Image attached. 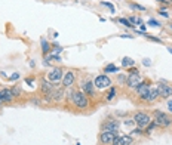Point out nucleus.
<instances>
[{
	"instance_id": "nucleus-46",
	"label": "nucleus",
	"mask_w": 172,
	"mask_h": 145,
	"mask_svg": "<svg viewBox=\"0 0 172 145\" xmlns=\"http://www.w3.org/2000/svg\"><path fill=\"white\" fill-rule=\"evenodd\" d=\"M169 28H171V30H172V24H171V25H169Z\"/></svg>"
},
{
	"instance_id": "nucleus-2",
	"label": "nucleus",
	"mask_w": 172,
	"mask_h": 145,
	"mask_svg": "<svg viewBox=\"0 0 172 145\" xmlns=\"http://www.w3.org/2000/svg\"><path fill=\"white\" fill-rule=\"evenodd\" d=\"M153 120L156 121L157 127H162V129H168V127L172 126V117L169 116V114L160 111V110L153 111Z\"/></svg>"
},
{
	"instance_id": "nucleus-16",
	"label": "nucleus",
	"mask_w": 172,
	"mask_h": 145,
	"mask_svg": "<svg viewBox=\"0 0 172 145\" xmlns=\"http://www.w3.org/2000/svg\"><path fill=\"white\" fill-rule=\"evenodd\" d=\"M55 85H52V83L46 79V80H43L42 81V85H40V90H42V93L43 95H52V92L55 90Z\"/></svg>"
},
{
	"instance_id": "nucleus-28",
	"label": "nucleus",
	"mask_w": 172,
	"mask_h": 145,
	"mask_svg": "<svg viewBox=\"0 0 172 145\" xmlns=\"http://www.w3.org/2000/svg\"><path fill=\"white\" fill-rule=\"evenodd\" d=\"M48 61H56V62H59L61 61V58H59L58 55H46V58H44V62H48Z\"/></svg>"
},
{
	"instance_id": "nucleus-33",
	"label": "nucleus",
	"mask_w": 172,
	"mask_h": 145,
	"mask_svg": "<svg viewBox=\"0 0 172 145\" xmlns=\"http://www.w3.org/2000/svg\"><path fill=\"white\" fill-rule=\"evenodd\" d=\"M101 5H102V6H107L108 9H110V12H111V13H114V12H116V9H114V6L111 5V3H108V2H101Z\"/></svg>"
},
{
	"instance_id": "nucleus-37",
	"label": "nucleus",
	"mask_w": 172,
	"mask_h": 145,
	"mask_svg": "<svg viewBox=\"0 0 172 145\" xmlns=\"http://www.w3.org/2000/svg\"><path fill=\"white\" fill-rule=\"evenodd\" d=\"M18 79H19V73H13L9 77V80H18Z\"/></svg>"
},
{
	"instance_id": "nucleus-9",
	"label": "nucleus",
	"mask_w": 172,
	"mask_h": 145,
	"mask_svg": "<svg viewBox=\"0 0 172 145\" xmlns=\"http://www.w3.org/2000/svg\"><path fill=\"white\" fill-rule=\"evenodd\" d=\"M143 81H144V79L141 77V74H129L128 80H126V85H128L129 89H137Z\"/></svg>"
},
{
	"instance_id": "nucleus-35",
	"label": "nucleus",
	"mask_w": 172,
	"mask_h": 145,
	"mask_svg": "<svg viewBox=\"0 0 172 145\" xmlns=\"http://www.w3.org/2000/svg\"><path fill=\"white\" fill-rule=\"evenodd\" d=\"M159 13H160V17H163V18H169V13H168L166 9H160Z\"/></svg>"
},
{
	"instance_id": "nucleus-11",
	"label": "nucleus",
	"mask_w": 172,
	"mask_h": 145,
	"mask_svg": "<svg viewBox=\"0 0 172 145\" xmlns=\"http://www.w3.org/2000/svg\"><path fill=\"white\" fill-rule=\"evenodd\" d=\"M80 89L82 92L86 93L88 96H94L95 95V86H94V81L91 80H83L80 83Z\"/></svg>"
},
{
	"instance_id": "nucleus-25",
	"label": "nucleus",
	"mask_w": 172,
	"mask_h": 145,
	"mask_svg": "<svg viewBox=\"0 0 172 145\" xmlns=\"http://www.w3.org/2000/svg\"><path fill=\"white\" fill-rule=\"evenodd\" d=\"M128 19H129V22H131V24H132L133 27H135V25H141V24H143V19H141L139 17H129Z\"/></svg>"
},
{
	"instance_id": "nucleus-8",
	"label": "nucleus",
	"mask_w": 172,
	"mask_h": 145,
	"mask_svg": "<svg viewBox=\"0 0 172 145\" xmlns=\"http://www.w3.org/2000/svg\"><path fill=\"white\" fill-rule=\"evenodd\" d=\"M133 142H135V138H132L129 133L128 135H116V138L111 145H132Z\"/></svg>"
},
{
	"instance_id": "nucleus-41",
	"label": "nucleus",
	"mask_w": 172,
	"mask_h": 145,
	"mask_svg": "<svg viewBox=\"0 0 172 145\" xmlns=\"http://www.w3.org/2000/svg\"><path fill=\"white\" fill-rule=\"evenodd\" d=\"M120 37L122 39H133V36H129V34H122Z\"/></svg>"
},
{
	"instance_id": "nucleus-3",
	"label": "nucleus",
	"mask_w": 172,
	"mask_h": 145,
	"mask_svg": "<svg viewBox=\"0 0 172 145\" xmlns=\"http://www.w3.org/2000/svg\"><path fill=\"white\" fill-rule=\"evenodd\" d=\"M133 121H135L137 127H141V129H145L148 124H150V121L153 120L151 116L145 111H137L135 114H133Z\"/></svg>"
},
{
	"instance_id": "nucleus-31",
	"label": "nucleus",
	"mask_w": 172,
	"mask_h": 145,
	"mask_svg": "<svg viewBox=\"0 0 172 145\" xmlns=\"http://www.w3.org/2000/svg\"><path fill=\"white\" fill-rule=\"evenodd\" d=\"M126 80H128V77H126L125 74H117V81L120 83V85H123V83H126Z\"/></svg>"
},
{
	"instance_id": "nucleus-13",
	"label": "nucleus",
	"mask_w": 172,
	"mask_h": 145,
	"mask_svg": "<svg viewBox=\"0 0 172 145\" xmlns=\"http://www.w3.org/2000/svg\"><path fill=\"white\" fill-rule=\"evenodd\" d=\"M157 90H159V95L160 98H169L172 96V85H166V83H159L157 86Z\"/></svg>"
},
{
	"instance_id": "nucleus-48",
	"label": "nucleus",
	"mask_w": 172,
	"mask_h": 145,
	"mask_svg": "<svg viewBox=\"0 0 172 145\" xmlns=\"http://www.w3.org/2000/svg\"><path fill=\"white\" fill-rule=\"evenodd\" d=\"M169 3H172V0H169Z\"/></svg>"
},
{
	"instance_id": "nucleus-39",
	"label": "nucleus",
	"mask_w": 172,
	"mask_h": 145,
	"mask_svg": "<svg viewBox=\"0 0 172 145\" xmlns=\"http://www.w3.org/2000/svg\"><path fill=\"white\" fill-rule=\"evenodd\" d=\"M25 83H27V85H31V86H33V83H34V77H27V79H25Z\"/></svg>"
},
{
	"instance_id": "nucleus-12",
	"label": "nucleus",
	"mask_w": 172,
	"mask_h": 145,
	"mask_svg": "<svg viewBox=\"0 0 172 145\" xmlns=\"http://www.w3.org/2000/svg\"><path fill=\"white\" fill-rule=\"evenodd\" d=\"M114 138H116V133H113V132L101 130V133H100V142L102 145H111L113 141H114Z\"/></svg>"
},
{
	"instance_id": "nucleus-10",
	"label": "nucleus",
	"mask_w": 172,
	"mask_h": 145,
	"mask_svg": "<svg viewBox=\"0 0 172 145\" xmlns=\"http://www.w3.org/2000/svg\"><path fill=\"white\" fill-rule=\"evenodd\" d=\"M74 81H76V73L68 70V71H65L64 73V77H62V87L65 89H68L74 85Z\"/></svg>"
},
{
	"instance_id": "nucleus-32",
	"label": "nucleus",
	"mask_w": 172,
	"mask_h": 145,
	"mask_svg": "<svg viewBox=\"0 0 172 145\" xmlns=\"http://www.w3.org/2000/svg\"><path fill=\"white\" fill-rule=\"evenodd\" d=\"M59 52H62V48L59 46V44H56V43H55V49H52V50H50V53H52V55H58Z\"/></svg>"
},
{
	"instance_id": "nucleus-38",
	"label": "nucleus",
	"mask_w": 172,
	"mask_h": 145,
	"mask_svg": "<svg viewBox=\"0 0 172 145\" xmlns=\"http://www.w3.org/2000/svg\"><path fill=\"white\" fill-rule=\"evenodd\" d=\"M143 65H144V67H150V65H151V62H150V59H148V58L143 59Z\"/></svg>"
},
{
	"instance_id": "nucleus-43",
	"label": "nucleus",
	"mask_w": 172,
	"mask_h": 145,
	"mask_svg": "<svg viewBox=\"0 0 172 145\" xmlns=\"http://www.w3.org/2000/svg\"><path fill=\"white\" fill-rule=\"evenodd\" d=\"M168 110L169 113H172V102H168Z\"/></svg>"
},
{
	"instance_id": "nucleus-42",
	"label": "nucleus",
	"mask_w": 172,
	"mask_h": 145,
	"mask_svg": "<svg viewBox=\"0 0 172 145\" xmlns=\"http://www.w3.org/2000/svg\"><path fill=\"white\" fill-rule=\"evenodd\" d=\"M31 102H33V104H40V99H36V98H34V99H31Z\"/></svg>"
},
{
	"instance_id": "nucleus-17",
	"label": "nucleus",
	"mask_w": 172,
	"mask_h": 145,
	"mask_svg": "<svg viewBox=\"0 0 172 145\" xmlns=\"http://www.w3.org/2000/svg\"><path fill=\"white\" fill-rule=\"evenodd\" d=\"M157 98H160L157 87H150V92H148L147 102H150V104H151V102H154V101H157Z\"/></svg>"
},
{
	"instance_id": "nucleus-1",
	"label": "nucleus",
	"mask_w": 172,
	"mask_h": 145,
	"mask_svg": "<svg viewBox=\"0 0 172 145\" xmlns=\"http://www.w3.org/2000/svg\"><path fill=\"white\" fill-rule=\"evenodd\" d=\"M67 98H68L71 101V104L79 110H88L89 108V96L86 93H83L82 90L73 89V86L68 87V96Z\"/></svg>"
},
{
	"instance_id": "nucleus-5",
	"label": "nucleus",
	"mask_w": 172,
	"mask_h": 145,
	"mask_svg": "<svg viewBox=\"0 0 172 145\" xmlns=\"http://www.w3.org/2000/svg\"><path fill=\"white\" fill-rule=\"evenodd\" d=\"M101 130H107V132H113L116 135H119V130H120V121L116 119H110L106 120L101 124Z\"/></svg>"
},
{
	"instance_id": "nucleus-6",
	"label": "nucleus",
	"mask_w": 172,
	"mask_h": 145,
	"mask_svg": "<svg viewBox=\"0 0 172 145\" xmlns=\"http://www.w3.org/2000/svg\"><path fill=\"white\" fill-rule=\"evenodd\" d=\"M62 77H64V71H62V68H59V67L52 68V70L48 73V75H46V79H48L50 83H58V81H61Z\"/></svg>"
},
{
	"instance_id": "nucleus-18",
	"label": "nucleus",
	"mask_w": 172,
	"mask_h": 145,
	"mask_svg": "<svg viewBox=\"0 0 172 145\" xmlns=\"http://www.w3.org/2000/svg\"><path fill=\"white\" fill-rule=\"evenodd\" d=\"M40 43H42V52H43V55H48V53L52 50V49H50V43L44 39V37H42V39H40Z\"/></svg>"
},
{
	"instance_id": "nucleus-34",
	"label": "nucleus",
	"mask_w": 172,
	"mask_h": 145,
	"mask_svg": "<svg viewBox=\"0 0 172 145\" xmlns=\"http://www.w3.org/2000/svg\"><path fill=\"white\" fill-rule=\"evenodd\" d=\"M147 24L148 25H150V27H160V22L159 21H156V19H148V22H147Z\"/></svg>"
},
{
	"instance_id": "nucleus-24",
	"label": "nucleus",
	"mask_w": 172,
	"mask_h": 145,
	"mask_svg": "<svg viewBox=\"0 0 172 145\" xmlns=\"http://www.w3.org/2000/svg\"><path fill=\"white\" fill-rule=\"evenodd\" d=\"M156 127H157V124H156V121H154V120H151V121H150V124H148V126L144 129V133H147V135H148V133H151Z\"/></svg>"
},
{
	"instance_id": "nucleus-47",
	"label": "nucleus",
	"mask_w": 172,
	"mask_h": 145,
	"mask_svg": "<svg viewBox=\"0 0 172 145\" xmlns=\"http://www.w3.org/2000/svg\"><path fill=\"white\" fill-rule=\"evenodd\" d=\"M169 102H172V99H169Z\"/></svg>"
},
{
	"instance_id": "nucleus-44",
	"label": "nucleus",
	"mask_w": 172,
	"mask_h": 145,
	"mask_svg": "<svg viewBox=\"0 0 172 145\" xmlns=\"http://www.w3.org/2000/svg\"><path fill=\"white\" fill-rule=\"evenodd\" d=\"M168 52H169L171 55H172V48H168Z\"/></svg>"
},
{
	"instance_id": "nucleus-21",
	"label": "nucleus",
	"mask_w": 172,
	"mask_h": 145,
	"mask_svg": "<svg viewBox=\"0 0 172 145\" xmlns=\"http://www.w3.org/2000/svg\"><path fill=\"white\" fill-rule=\"evenodd\" d=\"M117 22H119V24H122L123 27H126V28H131V30L135 28V27H133V25L131 24V22H129V19H128V18H119V19H117Z\"/></svg>"
},
{
	"instance_id": "nucleus-22",
	"label": "nucleus",
	"mask_w": 172,
	"mask_h": 145,
	"mask_svg": "<svg viewBox=\"0 0 172 145\" xmlns=\"http://www.w3.org/2000/svg\"><path fill=\"white\" fill-rule=\"evenodd\" d=\"M119 70H120V68L116 67L114 64H108L106 68H104V73H106V74H108V73H117Z\"/></svg>"
},
{
	"instance_id": "nucleus-23",
	"label": "nucleus",
	"mask_w": 172,
	"mask_h": 145,
	"mask_svg": "<svg viewBox=\"0 0 172 145\" xmlns=\"http://www.w3.org/2000/svg\"><path fill=\"white\" fill-rule=\"evenodd\" d=\"M132 138H135V136H141V135H144V129H141V127H135V129H132L131 133H129Z\"/></svg>"
},
{
	"instance_id": "nucleus-20",
	"label": "nucleus",
	"mask_w": 172,
	"mask_h": 145,
	"mask_svg": "<svg viewBox=\"0 0 172 145\" xmlns=\"http://www.w3.org/2000/svg\"><path fill=\"white\" fill-rule=\"evenodd\" d=\"M131 67H135V61L129 56L122 58V68H131Z\"/></svg>"
},
{
	"instance_id": "nucleus-27",
	"label": "nucleus",
	"mask_w": 172,
	"mask_h": 145,
	"mask_svg": "<svg viewBox=\"0 0 172 145\" xmlns=\"http://www.w3.org/2000/svg\"><path fill=\"white\" fill-rule=\"evenodd\" d=\"M129 7L131 9H135V11H139V12H145V7L141 5H137V3H129Z\"/></svg>"
},
{
	"instance_id": "nucleus-40",
	"label": "nucleus",
	"mask_w": 172,
	"mask_h": 145,
	"mask_svg": "<svg viewBox=\"0 0 172 145\" xmlns=\"http://www.w3.org/2000/svg\"><path fill=\"white\" fill-rule=\"evenodd\" d=\"M139 31H143V33H145V31H147V25L144 24V22L139 25Z\"/></svg>"
},
{
	"instance_id": "nucleus-36",
	"label": "nucleus",
	"mask_w": 172,
	"mask_h": 145,
	"mask_svg": "<svg viewBox=\"0 0 172 145\" xmlns=\"http://www.w3.org/2000/svg\"><path fill=\"white\" fill-rule=\"evenodd\" d=\"M128 71H129V74H139V71L137 70L135 67H131V68H128Z\"/></svg>"
},
{
	"instance_id": "nucleus-30",
	"label": "nucleus",
	"mask_w": 172,
	"mask_h": 145,
	"mask_svg": "<svg viewBox=\"0 0 172 145\" xmlns=\"http://www.w3.org/2000/svg\"><path fill=\"white\" fill-rule=\"evenodd\" d=\"M145 37H147L148 40H151V42H156V43H160V44L163 43V40H162V39H159V37H156V36H150V34H147V33H145Z\"/></svg>"
},
{
	"instance_id": "nucleus-4",
	"label": "nucleus",
	"mask_w": 172,
	"mask_h": 145,
	"mask_svg": "<svg viewBox=\"0 0 172 145\" xmlns=\"http://www.w3.org/2000/svg\"><path fill=\"white\" fill-rule=\"evenodd\" d=\"M111 85H113V81H111V79L108 77L107 74H100V75H96V77L94 79V86H95V89H98V90L108 89Z\"/></svg>"
},
{
	"instance_id": "nucleus-7",
	"label": "nucleus",
	"mask_w": 172,
	"mask_h": 145,
	"mask_svg": "<svg viewBox=\"0 0 172 145\" xmlns=\"http://www.w3.org/2000/svg\"><path fill=\"white\" fill-rule=\"evenodd\" d=\"M150 87H151V86L148 85V81H145V80H144V81L141 83V85L135 89L141 101H145V102H147V98H148V92H150Z\"/></svg>"
},
{
	"instance_id": "nucleus-45",
	"label": "nucleus",
	"mask_w": 172,
	"mask_h": 145,
	"mask_svg": "<svg viewBox=\"0 0 172 145\" xmlns=\"http://www.w3.org/2000/svg\"><path fill=\"white\" fill-rule=\"evenodd\" d=\"M159 2H162V3H165V2H166V0H159Z\"/></svg>"
},
{
	"instance_id": "nucleus-29",
	"label": "nucleus",
	"mask_w": 172,
	"mask_h": 145,
	"mask_svg": "<svg viewBox=\"0 0 172 145\" xmlns=\"http://www.w3.org/2000/svg\"><path fill=\"white\" fill-rule=\"evenodd\" d=\"M123 124L126 126V127H129L131 130L133 129V124H135V121H133V119H126V120H123Z\"/></svg>"
},
{
	"instance_id": "nucleus-49",
	"label": "nucleus",
	"mask_w": 172,
	"mask_h": 145,
	"mask_svg": "<svg viewBox=\"0 0 172 145\" xmlns=\"http://www.w3.org/2000/svg\"><path fill=\"white\" fill-rule=\"evenodd\" d=\"M76 145H80V144H79V142H77V144H76Z\"/></svg>"
},
{
	"instance_id": "nucleus-19",
	"label": "nucleus",
	"mask_w": 172,
	"mask_h": 145,
	"mask_svg": "<svg viewBox=\"0 0 172 145\" xmlns=\"http://www.w3.org/2000/svg\"><path fill=\"white\" fill-rule=\"evenodd\" d=\"M104 96H106L104 99H106L107 102H111V101L116 98V87H114V86H110V87H108V92L104 95Z\"/></svg>"
},
{
	"instance_id": "nucleus-26",
	"label": "nucleus",
	"mask_w": 172,
	"mask_h": 145,
	"mask_svg": "<svg viewBox=\"0 0 172 145\" xmlns=\"http://www.w3.org/2000/svg\"><path fill=\"white\" fill-rule=\"evenodd\" d=\"M11 92H12L13 98H18V96H21V89H19V86H17V85L11 87Z\"/></svg>"
},
{
	"instance_id": "nucleus-14",
	"label": "nucleus",
	"mask_w": 172,
	"mask_h": 145,
	"mask_svg": "<svg viewBox=\"0 0 172 145\" xmlns=\"http://www.w3.org/2000/svg\"><path fill=\"white\" fill-rule=\"evenodd\" d=\"M65 87H55V90L52 92V101H54L55 104H61L62 99L65 96Z\"/></svg>"
},
{
	"instance_id": "nucleus-15",
	"label": "nucleus",
	"mask_w": 172,
	"mask_h": 145,
	"mask_svg": "<svg viewBox=\"0 0 172 145\" xmlns=\"http://www.w3.org/2000/svg\"><path fill=\"white\" fill-rule=\"evenodd\" d=\"M13 99H15V98H13V95H12V92H11V89L5 87V89L0 90V102L9 104V102L13 101Z\"/></svg>"
}]
</instances>
